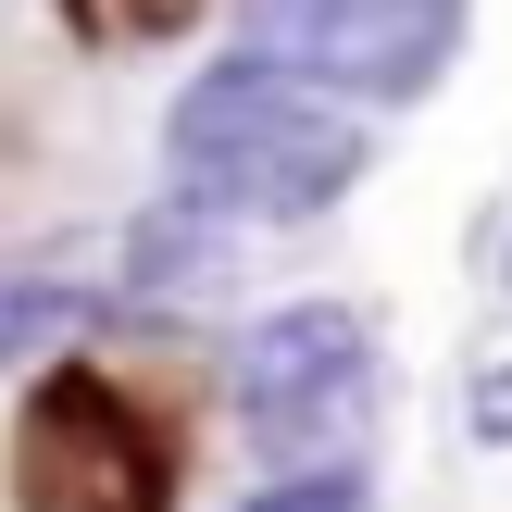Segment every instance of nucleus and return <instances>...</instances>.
Wrapping results in <instances>:
<instances>
[{
    "instance_id": "1",
    "label": "nucleus",
    "mask_w": 512,
    "mask_h": 512,
    "mask_svg": "<svg viewBox=\"0 0 512 512\" xmlns=\"http://www.w3.org/2000/svg\"><path fill=\"white\" fill-rule=\"evenodd\" d=\"M213 375L175 350H50L0 425V512H188Z\"/></svg>"
},
{
    "instance_id": "2",
    "label": "nucleus",
    "mask_w": 512,
    "mask_h": 512,
    "mask_svg": "<svg viewBox=\"0 0 512 512\" xmlns=\"http://www.w3.org/2000/svg\"><path fill=\"white\" fill-rule=\"evenodd\" d=\"M238 413L275 425V438H350L375 400V325L350 300H300V313H263L238 350Z\"/></svg>"
},
{
    "instance_id": "3",
    "label": "nucleus",
    "mask_w": 512,
    "mask_h": 512,
    "mask_svg": "<svg viewBox=\"0 0 512 512\" xmlns=\"http://www.w3.org/2000/svg\"><path fill=\"white\" fill-rule=\"evenodd\" d=\"M63 13V38L88 50V63H125V50H163V38H188L213 0H50Z\"/></svg>"
},
{
    "instance_id": "4",
    "label": "nucleus",
    "mask_w": 512,
    "mask_h": 512,
    "mask_svg": "<svg viewBox=\"0 0 512 512\" xmlns=\"http://www.w3.org/2000/svg\"><path fill=\"white\" fill-rule=\"evenodd\" d=\"M75 313V275H50V263H13L0 275V363L13 350H50V325Z\"/></svg>"
},
{
    "instance_id": "5",
    "label": "nucleus",
    "mask_w": 512,
    "mask_h": 512,
    "mask_svg": "<svg viewBox=\"0 0 512 512\" xmlns=\"http://www.w3.org/2000/svg\"><path fill=\"white\" fill-rule=\"evenodd\" d=\"M463 438L475 450H512V363H475L463 375Z\"/></svg>"
},
{
    "instance_id": "6",
    "label": "nucleus",
    "mask_w": 512,
    "mask_h": 512,
    "mask_svg": "<svg viewBox=\"0 0 512 512\" xmlns=\"http://www.w3.org/2000/svg\"><path fill=\"white\" fill-rule=\"evenodd\" d=\"M263 512H350V475H313V488H275Z\"/></svg>"
},
{
    "instance_id": "7",
    "label": "nucleus",
    "mask_w": 512,
    "mask_h": 512,
    "mask_svg": "<svg viewBox=\"0 0 512 512\" xmlns=\"http://www.w3.org/2000/svg\"><path fill=\"white\" fill-rule=\"evenodd\" d=\"M500 288H512V275H500Z\"/></svg>"
}]
</instances>
